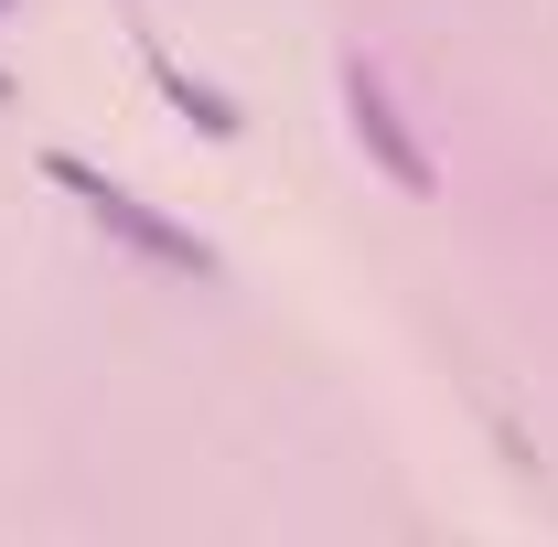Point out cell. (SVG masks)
Wrapping results in <instances>:
<instances>
[{"label":"cell","mask_w":558,"mask_h":547,"mask_svg":"<svg viewBox=\"0 0 558 547\" xmlns=\"http://www.w3.org/2000/svg\"><path fill=\"white\" fill-rule=\"evenodd\" d=\"M44 183L75 194V205L97 215V236H119L130 258H150V269H172V279H215V247L194 236V226H172L161 205H140L119 172H97V161H75V150H44Z\"/></svg>","instance_id":"6da1fadb"},{"label":"cell","mask_w":558,"mask_h":547,"mask_svg":"<svg viewBox=\"0 0 558 547\" xmlns=\"http://www.w3.org/2000/svg\"><path fill=\"white\" fill-rule=\"evenodd\" d=\"M344 130H354V150L398 183V194H440V161H429V139L409 130V108H398V86L354 54L344 65Z\"/></svg>","instance_id":"7a4b0ae2"},{"label":"cell","mask_w":558,"mask_h":547,"mask_svg":"<svg viewBox=\"0 0 558 547\" xmlns=\"http://www.w3.org/2000/svg\"><path fill=\"white\" fill-rule=\"evenodd\" d=\"M150 75H161V97H172V108H183V119H194L205 139H236V130H247V119H236V97H215L205 75H183L172 54H150Z\"/></svg>","instance_id":"3957f363"},{"label":"cell","mask_w":558,"mask_h":547,"mask_svg":"<svg viewBox=\"0 0 558 547\" xmlns=\"http://www.w3.org/2000/svg\"><path fill=\"white\" fill-rule=\"evenodd\" d=\"M0 97H11V75H0Z\"/></svg>","instance_id":"277c9868"},{"label":"cell","mask_w":558,"mask_h":547,"mask_svg":"<svg viewBox=\"0 0 558 547\" xmlns=\"http://www.w3.org/2000/svg\"><path fill=\"white\" fill-rule=\"evenodd\" d=\"M0 11H11V0H0Z\"/></svg>","instance_id":"5b68a950"}]
</instances>
